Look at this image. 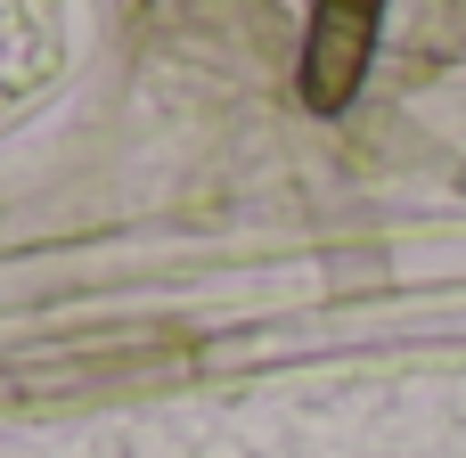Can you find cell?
Masks as SVG:
<instances>
[{
  "label": "cell",
  "instance_id": "6da1fadb",
  "mask_svg": "<svg viewBox=\"0 0 466 458\" xmlns=\"http://www.w3.org/2000/svg\"><path fill=\"white\" fill-rule=\"evenodd\" d=\"M66 0H0V131L25 123L66 74Z\"/></svg>",
  "mask_w": 466,
  "mask_h": 458
}]
</instances>
